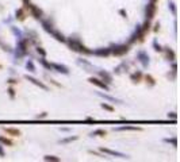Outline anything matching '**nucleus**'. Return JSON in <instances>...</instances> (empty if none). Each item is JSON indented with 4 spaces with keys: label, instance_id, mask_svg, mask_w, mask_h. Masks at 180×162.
Wrapping results in <instances>:
<instances>
[{
    "label": "nucleus",
    "instance_id": "1",
    "mask_svg": "<svg viewBox=\"0 0 180 162\" xmlns=\"http://www.w3.org/2000/svg\"><path fill=\"white\" fill-rule=\"evenodd\" d=\"M68 46L71 47L72 50H74V51H79V53H85V54H91L92 50H88L87 47H85L83 43L80 42V41H77V39H69L68 41Z\"/></svg>",
    "mask_w": 180,
    "mask_h": 162
},
{
    "label": "nucleus",
    "instance_id": "2",
    "mask_svg": "<svg viewBox=\"0 0 180 162\" xmlns=\"http://www.w3.org/2000/svg\"><path fill=\"white\" fill-rule=\"evenodd\" d=\"M156 11H157L156 3H152V1H150V3L146 6V8H145V15H146V19H148V20H152V19L154 18Z\"/></svg>",
    "mask_w": 180,
    "mask_h": 162
},
{
    "label": "nucleus",
    "instance_id": "3",
    "mask_svg": "<svg viewBox=\"0 0 180 162\" xmlns=\"http://www.w3.org/2000/svg\"><path fill=\"white\" fill-rule=\"evenodd\" d=\"M110 51L114 54V56H123L129 51V46L127 45H118L115 47H113V50L110 49Z\"/></svg>",
    "mask_w": 180,
    "mask_h": 162
},
{
    "label": "nucleus",
    "instance_id": "4",
    "mask_svg": "<svg viewBox=\"0 0 180 162\" xmlns=\"http://www.w3.org/2000/svg\"><path fill=\"white\" fill-rule=\"evenodd\" d=\"M89 82H91V84H94V85H96V87H99V88H102V89H104V91H108V85L106 84V82H104V81L103 80H99V78H95V77H91L89 78Z\"/></svg>",
    "mask_w": 180,
    "mask_h": 162
},
{
    "label": "nucleus",
    "instance_id": "5",
    "mask_svg": "<svg viewBox=\"0 0 180 162\" xmlns=\"http://www.w3.org/2000/svg\"><path fill=\"white\" fill-rule=\"evenodd\" d=\"M27 6H28V7H30V10H31V14L34 15V18H37V19L42 18L43 12H42V10H41V8H39V7H37V6H34V4H30V3H28Z\"/></svg>",
    "mask_w": 180,
    "mask_h": 162
},
{
    "label": "nucleus",
    "instance_id": "6",
    "mask_svg": "<svg viewBox=\"0 0 180 162\" xmlns=\"http://www.w3.org/2000/svg\"><path fill=\"white\" fill-rule=\"evenodd\" d=\"M26 80H28L30 81V82H33V84L34 85H37V87H39V88L41 89H43V91H47V87H46L45 84H43V82H41V81H38L37 80V78H34V77H31V76H26Z\"/></svg>",
    "mask_w": 180,
    "mask_h": 162
},
{
    "label": "nucleus",
    "instance_id": "7",
    "mask_svg": "<svg viewBox=\"0 0 180 162\" xmlns=\"http://www.w3.org/2000/svg\"><path fill=\"white\" fill-rule=\"evenodd\" d=\"M99 76L102 77V80L106 82V84H110V82H113V76L110 73H107L106 70H99Z\"/></svg>",
    "mask_w": 180,
    "mask_h": 162
},
{
    "label": "nucleus",
    "instance_id": "8",
    "mask_svg": "<svg viewBox=\"0 0 180 162\" xmlns=\"http://www.w3.org/2000/svg\"><path fill=\"white\" fill-rule=\"evenodd\" d=\"M100 151L102 153H106V154H110V155H115V157H120V158H127L125 154H122V153L119 151H114V150H110V149H104L102 147L100 149Z\"/></svg>",
    "mask_w": 180,
    "mask_h": 162
},
{
    "label": "nucleus",
    "instance_id": "9",
    "mask_svg": "<svg viewBox=\"0 0 180 162\" xmlns=\"http://www.w3.org/2000/svg\"><path fill=\"white\" fill-rule=\"evenodd\" d=\"M52 68H53V69H56L57 72H60V73H64V74L69 73V69H68L65 65H60V63H52Z\"/></svg>",
    "mask_w": 180,
    "mask_h": 162
},
{
    "label": "nucleus",
    "instance_id": "10",
    "mask_svg": "<svg viewBox=\"0 0 180 162\" xmlns=\"http://www.w3.org/2000/svg\"><path fill=\"white\" fill-rule=\"evenodd\" d=\"M137 57L140 58V61L142 62V65L144 66H148V63H149V56L145 51H140V53L137 54Z\"/></svg>",
    "mask_w": 180,
    "mask_h": 162
},
{
    "label": "nucleus",
    "instance_id": "11",
    "mask_svg": "<svg viewBox=\"0 0 180 162\" xmlns=\"http://www.w3.org/2000/svg\"><path fill=\"white\" fill-rule=\"evenodd\" d=\"M92 53H95L96 56H99V57H107L110 56V49H107V47H102V49H96L95 51H92Z\"/></svg>",
    "mask_w": 180,
    "mask_h": 162
},
{
    "label": "nucleus",
    "instance_id": "12",
    "mask_svg": "<svg viewBox=\"0 0 180 162\" xmlns=\"http://www.w3.org/2000/svg\"><path fill=\"white\" fill-rule=\"evenodd\" d=\"M4 131H6L8 135H12V137H19V135H21V131H19L18 128H12V127H7V128H4Z\"/></svg>",
    "mask_w": 180,
    "mask_h": 162
},
{
    "label": "nucleus",
    "instance_id": "13",
    "mask_svg": "<svg viewBox=\"0 0 180 162\" xmlns=\"http://www.w3.org/2000/svg\"><path fill=\"white\" fill-rule=\"evenodd\" d=\"M130 80L133 81V82H140V81L142 80V73L141 72H135V73H133L130 76Z\"/></svg>",
    "mask_w": 180,
    "mask_h": 162
},
{
    "label": "nucleus",
    "instance_id": "14",
    "mask_svg": "<svg viewBox=\"0 0 180 162\" xmlns=\"http://www.w3.org/2000/svg\"><path fill=\"white\" fill-rule=\"evenodd\" d=\"M50 34H52V35H53L54 38L57 39V41H60V42H65V41H67V39H65V37H64L62 34H61V32L56 31V30H53V31L50 32Z\"/></svg>",
    "mask_w": 180,
    "mask_h": 162
},
{
    "label": "nucleus",
    "instance_id": "15",
    "mask_svg": "<svg viewBox=\"0 0 180 162\" xmlns=\"http://www.w3.org/2000/svg\"><path fill=\"white\" fill-rule=\"evenodd\" d=\"M16 19H18V20H25L26 19V14L22 8H19V10L16 11Z\"/></svg>",
    "mask_w": 180,
    "mask_h": 162
},
{
    "label": "nucleus",
    "instance_id": "16",
    "mask_svg": "<svg viewBox=\"0 0 180 162\" xmlns=\"http://www.w3.org/2000/svg\"><path fill=\"white\" fill-rule=\"evenodd\" d=\"M126 130H130V131H140L141 128L140 127H131V126H123V127H119L118 131H126Z\"/></svg>",
    "mask_w": 180,
    "mask_h": 162
},
{
    "label": "nucleus",
    "instance_id": "17",
    "mask_svg": "<svg viewBox=\"0 0 180 162\" xmlns=\"http://www.w3.org/2000/svg\"><path fill=\"white\" fill-rule=\"evenodd\" d=\"M43 159H45V161H47V162H58V161H60V158H58V157H56V155H45V157H43Z\"/></svg>",
    "mask_w": 180,
    "mask_h": 162
},
{
    "label": "nucleus",
    "instance_id": "18",
    "mask_svg": "<svg viewBox=\"0 0 180 162\" xmlns=\"http://www.w3.org/2000/svg\"><path fill=\"white\" fill-rule=\"evenodd\" d=\"M0 143L6 144V146H12L14 142L11 141V139H8V138H6V137H0Z\"/></svg>",
    "mask_w": 180,
    "mask_h": 162
},
{
    "label": "nucleus",
    "instance_id": "19",
    "mask_svg": "<svg viewBox=\"0 0 180 162\" xmlns=\"http://www.w3.org/2000/svg\"><path fill=\"white\" fill-rule=\"evenodd\" d=\"M91 135L92 137H94V135H95V137H104V135H106V131L102 130V128H98V130H95Z\"/></svg>",
    "mask_w": 180,
    "mask_h": 162
},
{
    "label": "nucleus",
    "instance_id": "20",
    "mask_svg": "<svg viewBox=\"0 0 180 162\" xmlns=\"http://www.w3.org/2000/svg\"><path fill=\"white\" fill-rule=\"evenodd\" d=\"M165 56H167V58H168V60H171V61L175 60V51H173V50H171V49H167Z\"/></svg>",
    "mask_w": 180,
    "mask_h": 162
},
{
    "label": "nucleus",
    "instance_id": "21",
    "mask_svg": "<svg viewBox=\"0 0 180 162\" xmlns=\"http://www.w3.org/2000/svg\"><path fill=\"white\" fill-rule=\"evenodd\" d=\"M145 80H146V84H149V85H154L156 84V80L150 76V74H146V76H145Z\"/></svg>",
    "mask_w": 180,
    "mask_h": 162
},
{
    "label": "nucleus",
    "instance_id": "22",
    "mask_svg": "<svg viewBox=\"0 0 180 162\" xmlns=\"http://www.w3.org/2000/svg\"><path fill=\"white\" fill-rule=\"evenodd\" d=\"M39 62L42 63V65L46 68V69H49V70H52V69H53V68H52V63H49L46 60H43V58H41V60H39Z\"/></svg>",
    "mask_w": 180,
    "mask_h": 162
},
{
    "label": "nucleus",
    "instance_id": "23",
    "mask_svg": "<svg viewBox=\"0 0 180 162\" xmlns=\"http://www.w3.org/2000/svg\"><path fill=\"white\" fill-rule=\"evenodd\" d=\"M100 107H102L103 109H106V111H110V112H114V107L108 106V104H106V103H102V104H100Z\"/></svg>",
    "mask_w": 180,
    "mask_h": 162
},
{
    "label": "nucleus",
    "instance_id": "24",
    "mask_svg": "<svg viewBox=\"0 0 180 162\" xmlns=\"http://www.w3.org/2000/svg\"><path fill=\"white\" fill-rule=\"evenodd\" d=\"M26 68H27L30 72H35V66H34V63H33L31 61H27V63H26Z\"/></svg>",
    "mask_w": 180,
    "mask_h": 162
},
{
    "label": "nucleus",
    "instance_id": "25",
    "mask_svg": "<svg viewBox=\"0 0 180 162\" xmlns=\"http://www.w3.org/2000/svg\"><path fill=\"white\" fill-rule=\"evenodd\" d=\"M77 139V137H68V138H65V139H62L61 141V143H68V142H73V141H76Z\"/></svg>",
    "mask_w": 180,
    "mask_h": 162
},
{
    "label": "nucleus",
    "instance_id": "26",
    "mask_svg": "<svg viewBox=\"0 0 180 162\" xmlns=\"http://www.w3.org/2000/svg\"><path fill=\"white\" fill-rule=\"evenodd\" d=\"M165 142H168V143H172L173 146H177V139L176 138H168V139H165Z\"/></svg>",
    "mask_w": 180,
    "mask_h": 162
},
{
    "label": "nucleus",
    "instance_id": "27",
    "mask_svg": "<svg viewBox=\"0 0 180 162\" xmlns=\"http://www.w3.org/2000/svg\"><path fill=\"white\" fill-rule=\"evenodd\" d=\"M37 51H38V54H41L42 57H45V56H46V51L42 49V47H37Z\"/></svg>",
    "mask_w": 180,
    "mask_h": 162
},
{
    "label": "nucleus",
    "instance_id": "28",
    "mask_svg": "<svg viewBox=\"0 0 180 162\" xmlns=\"http://www.w3.org/2000/svg\"><path fill=\"white\" fill-rule=\"evenodd\" d=\"M169 8L172 10L173 15H176V7H175V4H173V3H169Z\"/></svg>",
    "mask_w": 180,
    "mask_h": 162
},
{
    "label": "nucleus",
    "instance_id": "29",
    "mask_svg": "<svg viewBox=\"0 0 180 162\" xmlns=\"http://www.w3.org/2000/svg\"><path fill=\"white\" fill-rule=\"evenodd\" d=\"M168 118H171V119H176V118H177L176 112H171V113H168Z\"/></svg>",
    "mask_w": 180,
    "mask_h": 162
},
{
    "label": "nucleus",
    "instance_id": "30",
    "mask_svg": "<svg viewBox=\"0 0 180 162\" xmlns=\"http://www.w3.org/2000/svg\"><path fill=\"white\" fill-rule=\"evenodd\" d=\"M8 93H10L11 97H14V96H15V91H14V88H10V89H8Z\"/></svg>",
    "mask_w": 180,
    "mask_h": 162
},
{
    "label": "nucleus",
    "instance_id": "31",
    "mask_svg": "<svg viewBox=\"0 0 180 162\" xmlns=\"http://www.w3.org/2000/svg\"><path fill=\"white\" fill-rule=\"evenodd\" d=\"M4 150H3V146H0V157H4Z\"/></svg>",
    "mask_w": 180,
    "mask_h": 162
},
{
    "label": "nucleus",
    "instance_id": "32",
    "mask_svg": "<svg viewBox=\"0 0 180 162\" xmlns=\"http://www.w3.org/2000/svg\"><path fill=\"white\" fill-rule=\"evenodd\" d=\"M154 47H156V50H157V51H161V47H160V45H157V43H154Z\"/></svg>",
    "mask_w": 180,
    "mask_h": 162
},
{
    "label": "nucleus",
    "instance_id": "33",
    "mask_svg": "<svg viewBox=\"0 0 180 162\" xmlns=\"http://www.w3.org/2000/svg\"><path fill=\"white\" fill-rule=\"evenodd\" d=\"M39 119V118H46V113H42V115H38V116H37Z\"/></svg>",
    "mask_w": 180,
    "mask_h": 162
},
{
    "label": "nucleus",
    "instance_id": "34",
    "mask_svg": "<svg viewBox=\"0 0 180 162\" xmlns=\"http://www.w3.org/2000/svg\"><path fill=\"white\" fill-rule=\"evenodd\" d=\"M25 1V4H28V0H23Z\"/></svg>",
    "mask_w": 180,
    "mask_h": 162
},
{
    "label": "nucleus",
    "instance_id": "35",
    "mask_svg": "<svg viewBox=\"0 0 180 162\" xmlns=\"http://www.w3.org/2000/svg\"><path fill=\"white\" fill-rule=\"evenodd\" d=\"M150 1H152V3H156V1H157V0H150Z\"/></svg>",
    "mask_w": 180,
    "mask_h": 162
},
{
    "label": "nucleus",
    "instance_id": "36",
    "mask_svg": "<svg viewBox=\"0 0 180 162\" xmlns=\"http://www.w3.org/2000/svg\"><path fill=\"white\" fill-rule=\"evenodd\" d=\"M0 68H1V65H0Z\"/></svg>",
    "mask_w": 180,
    "mask_h": 162
}]
</instances>
